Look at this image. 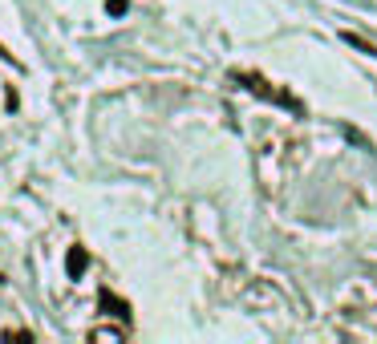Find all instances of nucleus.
Returning <instances> with one entry per match:
<instances>
[{"label": "nucleus", "mask_w": 377, "mask_h": 344, "mask_svg": "<svg viewBox=\"0 0 377 344\" xmlns=\"http://www.w3.org/2000/svg\"><path fill=\"white\" fill-rule=\"evenodd\" d=\"M102 308H106V312L114 308V316H122V320L130 316V312H126V304H122V300H114V296H110V292H102Z\"/></svg>", "instance_id": "nucleus-2"}, {"label": "nucleus", "mask_w": 377, "mask_h": 344, "mask_svg": "<svg viewBox=\"0 0 377 344\" xmlns=\"http://www.w3.org/2000/svg\"><path fill=\"white\" fill-rule=\"evenodd\" d=\"M86 263H90V255H86V247H70V255H65V272L77 279V275L86 272Z\"/></svg>", "instance_id": "nucleus-1"}, {"label": "nucleus", "mask_w": 377, "mask_h": 344, "mask_svg": "<svg viewBox=\"0 0 377 344\" xmlns=\"http://www.w3.org/2000/svg\"><path fill=\"white\" fill-rule=\"evenodd\" d=\"M106 8H110V13H114V17H122V13H126V0H110V4H106Z\"/></svg>", "instance_id": "nucleus-5"}, {"label": "nucleus", "mask_w": 377, "mask_h": 344, "mask_svg": "<svg viewBox=\"0 0 377 344\" xmlns=\"http://www.w3.org/2000/svg\"><path fill=\"white\" fill-rule=\"evenodd\" d=\"M0 336H4V341H33V336H29V332H13V328H4V332H0Z\"/></svg>", "instance_id": "nucleus-4"}, {"label": "nucleus", "mask_w": 377, "mask_h": 344, "mask_svg": "<svg viewBox=\"0 0 377 344\" xmlns=\"http://www.w3.org/2000/svg\"><path fill=\"white\" fill-rule=\"evenodd\" d=\"M90 341H110V344H118L122 332H114V328H94V332H90Z\"/></svg>", "instance_id": "nucleus-3"}]
</instances>
